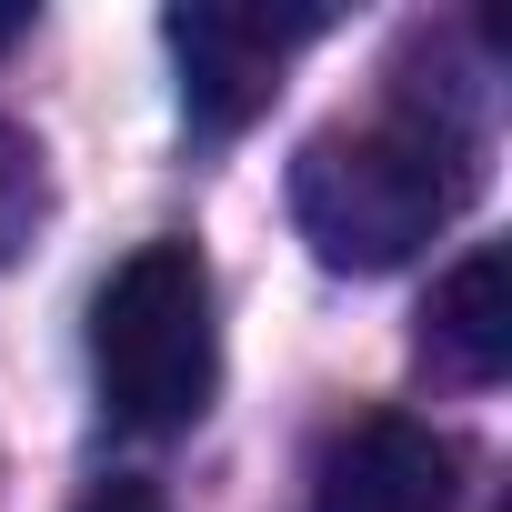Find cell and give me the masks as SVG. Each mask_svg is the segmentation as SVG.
Listing matches in <instances>:
<instances>
[{"label":"cell","instance_id":"cell-3","mask_svg":"<svg viewBox=\"0 0 512 512\" xmlns=\"http://www.w3.org/2000/svg\"><path fill=\"white\" fill-rule=\"evenodd\" d=\"M322 31V11H241V0H191L171 11V51H181V101L211 141H231L251 111L282 91V61Z\"/></svg>","mask_w":512,"mask_h":512},{"label":"cell","instance_id":"cell-6","mask_svg":"<svg viewBox=\"0 0 512 512\" xmlns=\"http://www.w3.org/2000/svg\"><path fill=\"white\" fill-rule=\"evenodd\" d=\"M41 231V151H31V131H11L0 121V262Z\"/></svg>","mask_w":512,"mask_h":512},{"label":"cell","instance_id":"cell-1","mask_svg":"<svg viewBox=\"0 0 512 512\" xmlns=\"http://www.w3.org/2000/svg\"><path fill=\"white\" fill-rule=\"evenodd\" d=\"M482 181V131L462 91L402 81L382 111L302 141L292 161V221L332 272H402L412 251L472 201Z\"/></svg>","mask_w":512,"mask_h":512},{"label":"cell","instance_id":"cell-4","mask_svg":"<svg viewBox=\"0 0 512 512\" xmlns=\"http://www.w3.org/2000/svg\"><path fill=\"white\" fill-rule=\"evenodd\" d=\"M452 502H462V452L432 422L372 412L312 462V502L302 512H452Z\"/></svg>","mask_w":512,"mask_h":512},{"label":"cell","instance_id":"cell-8","mask_svg":"<svg viewBox=\"0 0 512 512\" xmlns=\"http://www.w3.org/2000/svg\"><path fill=\"white\" fill-rule=\"evenodd\" d=\"M11 31H21V11H11V21H0V41H11Z\"/></svg>","mask_w":512,"mask_h":512},{"label":"cell","instance_id":"cell-5","mask_svg":"<svg viewBox=\"0 0 512 512\" xmlns=\"http://www.w3.org/2000/svg\"><path fill=\"white\" fill-rule=\"evenodd\" d=\"M432 352L462 382H492L512 362V272H502V251H472V262L432 292Z\"/></svg>","mask_w":512,"mask_h":512},{"label":"cell","instance_id":"cell-7","mask_svg":"<svg viewBox=\"0 0 512 512\" xmlns=\"http://www.w3.org/2000/svg\"><path fill=\"white\" fill-rule=\"evenodd\" d=\"M81 512H171V502H161L151 482H101V492H91Z\"/></svg>","mask_w":512,"mask_h":512},{"label":"cell","instance_id":"cell-2","mask_svg":"<svg viewBox=\"0 0 512 512\" xmlns=\"http://www.w3.org/2000/svg\"><path fill=\"white\" fill-rule=\"evenodd\" d=\"M91 382L111 422L131 432H181L211 412L221 382V322H211V272L191 241H141L91 302Z\"/></svg>","mask_w":512,"mask_h":512}]
</instances>
